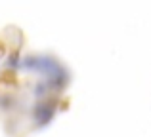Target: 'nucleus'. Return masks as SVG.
I'll use <instances>...</instances> for the list:
<instances>
[{
  "label": "nucleus",
  "instance_id": "obj_3",
  "mask_svg": "<svg viewBox=\"0 0 151 137\" xmlns=\"http://www.w3.org/2000/svg\"><path fill=\"white\" fill-rule=\"evenodd\" d=\"M15 103H14V97L8 95V93H4L2 97H0V109H4V111H10V109H14Z\"/></svg>",
  "mask_w": 151,
  "mask_h": 137
},
{
  "label": "nucleus",
  "instance_id": "obj_2",
  "mask_svg": "<svg viewBox=\"0 0 151 137\" xmlns=\"http://www.w3.org/2000/svg\"><path fill=\"white\" fill-rule=\"evenodd\" d=\"M21 61H23V57L19 55V52L15 50V52H12L10 55L6 57V61H4V67L10 69V70H17V69H21Z\"/></svg>",
  "mask_w": 151,
  "mask_h": 137
},
{
  "label": "nucleus",
  "instance_id": "obj_1",
  "mask_svg": "<svg viewBox=\"0 0 151 137\" xmlns=\"http://www.w3.org/2000/svg\"><path fill=\"white\" fill-rule=\"evenodd\" d=\"M55 112H58V101L55 99H42L37 101L31 109V118H33L37 128H46L54 120Z\"/></svg>",
  "mask_w": 151,
  "mask_h": 137
}]
</instances>
